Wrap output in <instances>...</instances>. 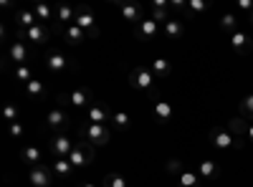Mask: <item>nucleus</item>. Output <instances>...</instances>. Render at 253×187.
I'll use <instances>...</instances> for the list:
<instances>
[{
	"label": "nucleus",
	"mask_w": 253,
	"mask_h": 187,
	"mask_svg": "<svg viewBox=\"0 0 253 187\" xmlns=\"http://www.w3.org/2000/svg\"><path fill=\"white\" fill-rule=\"evenodd\" d=\"M129 86L137 89V91L150 94V96H157V78L147 66H137V69L129 71Z\"/></svg>",
	"instance_id": "nucleus-1"
},
{
	"label": "nucleus",
	"mask_w": 253,
	"mask_h": 187,
	"mask_svg": "<svg viewBox=\"0 0 253 187\" xmlns=\"http://www.w3.org/2000/svg\"><path fill=\"white\" fill-rule=\"evenodd\" d=\"M81 137L84 142H89L91 147H107V144L112 142V129L107 127V124H81Z\"/></svg>",
	"instance_id": "nucleus-2"
},
{
	"label": "nucleus",
	"mask_w": 253,
	"mask_h": 187,
	"mask_svg": "<svg viewBox=\"0 0 253 187\" xmlns=\"http://www.w3.org/2000/svg\"><path fill=\"white\" fill-rule=\"evenodd\" d=\"M208 137H210V144L218 147V150H243L246 147V144L238 142L233 134H228L225 127H213V129L208 132Z\"/></svg>",
	"instance_id": "nucleus-3"
},
{
	"label": "nucleus",
	"mask_w": 253,
	"mask_h": 187,
	"mask_svg": "<svg viewBox=\"0 0 253 187\" xmlns=\"http://www.w3.org/2000/svg\"><path fill=\"white\" fill-rule=\"evenodd\" d=\"M74 23H76L81 31H86L89 38H99V33H101V28H99V23H96L94 13H91L86 5H79V8H76V20H74Z\"/></svg>",
	"instance_id": "nucleus-4"
},
{
	"label": "nucleus",
	"mask_w": 253,
	"mask_h": 187,
	"mask_svg": "<svg viewBox=\"0 0 253 187\" xmlns=\"http://www.w3.org/2000/svg\"><path fill=\"white\" fill-rule=\"evenodd\" d=\"M15 36H18V40H31L36 46H46L51 40V28L43 26V23H36L28 31H15Z\"/></svg>",
	"instance_id": "nucleus-5"
},
{
	"label": "nucleus",
	"mask_w": 253,
	"mask_h": 187,
	"mask_svg": "<svg viewBox=\"0 0 253 187\" xmlns=\"http://www.w3.org/2000/svg\"><path fill=\"white\" fill-rule=\"evenodd\" d=\"M69 162L74 164V167H89V164L94 162V147L89 142H76L71 154H69Z\"/></svg>",
	"instance_id": "nucleus-6"
},
{
	"label": "nucleus",
	"mask_w": 253,
	"mask_h": 187,
	"mask_svg": "<svg viewBox=\"0 0 253 187\" xmlns=\"http://www.w3.org/2000/svg\"><path fill=\"white\" fill-rule=\"evenodd\" d=\"M48 150H51V154L56 159H69V154L74 150V142L61 132V134H53V139L48 142Z\"/></svg>",
	"instance_id": "nucleus-7"
},
{
	"label": "nucleus",
	"mask_w": 253,
	"mask_h": 187,
	"mask_svg": "<svg viewBox=\"0 0 253 187\" xmlns=\"http://www.w3.org/2000/svg\"><path fill=\"white\" fill-rule=\"evenodd\" d=\"M53 177H56L53 170L43 167V164H36V167H31V172H28V180H31L33 187H51Z\"/></svg>",
	"instance_id": "nucleus-8"
},
{
	"label": "nucleus",
	"mask_w": 253,
	"mask_h": 187,
	"mask_svg": "<svg viewBox=\"0 0 253 187\" xmlns=\"http://www.w3.org/2000/svg\"><path fill=\"white\" fill-rule=\"evenodd\" d=\"M223 127H225L228 134H233L238 142H243V144L248 142V119H243V116H233V119H228Z\"/></svg>",
	"instance_id": "nucleus-9"
},
{
	"label": "nucleus",
	"mask_w": 253,
	"mask_h": 187,
	"mask_svg": "<svg viewBox=\"0 0 253 187\" xmlns=\"http://www.w3.org/2000/svg\"><path fill=\"white\" fill-rule=\"evenodd\" d=\"M69 124H71V116L63 112V109H51V112L46 114V127L53 129V132H58V134L66 129Z\"/></svg>",
	"instance_id": "nucleus-10"
},
{
	"label": "nucleus",
	"mask_w": 253,
	"mask_h": 187,
	"mask_svg": "<svg viewBox=\"0 0 253 187\" xmlns=\"http://www.w3.org/2000/svg\"><path fill=\"white\" fill-rule=\"evenodd\" d=\"M157 33H160V26H157V20H152V18H144L142 23L134 28L137 40H155Z\"/></svg>",
	"instance_id": "nucleus-11"
},
{
	"label": "nucleus",
	"mask_w": 253,
	"mask_h": 187,
	"mask_svg": "<svg viewBox=\"0 0 253 187\" xmlns=\"http://www.w3.org/2000/svg\"><path fill=\"white\" fill-rule=\"evenodd\" d=\"M8 56H10V61H15V66H28L31 48L23 43V40H15V43L8 48Z\"/></svg>",
	"instance_id": "nucleus-12"
},
{
	"label": "nucleus",
	"mask_w": 253,
	"mask_h": 187,
	"mask_svg": "<svg viewBox=\"0 0 253 187\" xmlns=\"http://www.w3.org/2000/svg\"><path fill=\"white\" fill-rule=\"evenodd\" d=\"M86 121H91V124H107V121H112V112L104 107V104L94 101L91 107L86 109Z\"/></svg>",
	"instance_id": "nucleus-13"
},
{
	"label": "nucleus",
	"mask_w": 253,
	"mask_h": 187,
	"mask_svg": "<svg viewBox=\"0 0 253 187\" xmlns=\"http://www.w3.org/2000/svg\"><path fill=\"white\" fill-rule=\"evenodd\" d=\"M69 104H71L74 109H89L91 104H94V96H91L89 89H74L69 94Z\"/></svg>",
	"instance_id": "nucleus-14"
},
{
	"label": "nucleus",
	"mask_w": 253,
	"mask_h": 187,
	"mask_svg": "<svg viewBox=\"0 0 253 187\" xmlns=\"http://www.w3.org/2000/svg\"><path fill=\"white\" fill-rule=\"evenodd\" d=\"M119 10H122V18L126 20V23H142L144 20V13H142V5L137 3H119Z\"/></svg>",
	"instance_id": "nucleus-15"
},
{
	"label": "nucleus",
	"mask_w": 253,
	"mask_h": 187,
	"mask_svg": "<svg viewBox=\"0 0 253 187\" xmlns=\"http://www.w3.org/2000/svg\"><path fill=\"white\" fill-rule=\"evenodd\" d=\"M56 10V26H74V20H76V8H71V5H66V3H61V5H56L53 8Z\"/></svg>",
	"instance_id": "nucleus-16"
},
{
	"label": "nucleus",
	"mask_w": 253,
	"mask_h": 187,
	"mask_svg": "<svg viewBox=\"0 0 253 187\" xmlns=\"http://www.w3.org/2000/svg\"><path fill=\"white\" fill-rule=\"evenodd\" d=\"M46 69H48L51 74H63V71L71 69V61L63 56V53H51V56L46 58Z\"/></svg>",
	"instance_id": "nucleus-17"
},
{
	"label": "nucleus",
	"mask_w": 253,
	"mask_h": 187,
	"mask_svg": "<svg viewBox=\"0 0 253 187\" xmlns=\"http://www.w3.org/2000/svg\"><path fill=\"white\" fill-rule=\"evenodd\" d=\"M13 20H15V31H28V28H33V26L38 23L36 15H33V10H26V8L15 10Z\"/></svg>",
	"instance_id": "nucleus-18"
},
{
	"label": "nucleus",
	"mask_w": 253,
	"mask_h": 187,
	"mask_svg": "<svg viewBox=\"0 0 253 187\" xmlns=\"http://www.w3.org/2000/svg\"><path fill=\"white\" fill-rule=\"evenodd\" d=\"M63 40H66L69 46H81V43H86V40H89V36H86V31H81L74 23L69 28H63Z\"/></svg>",
	"instance_id": "nucleus-19"
},
{
	"label": "nucleus",
	"mask_w": 253,
	"mask_h": 187,
	"mask_svg": "<svg viewBox=\"0 0 253 187\" xmlns=\"http://www.w3.org/2000/svg\"><path fill=\"white\" fill-rule=\"evenodd\" d=\"M23 91H26V96H31V99H36V101H41V99H46V96H48L46 81H38V78L28 81V84L23 86Z\"/></svg>",
	"instance_id": "nucleus-20"
},
{
	"label": "nucleus",
	"mask_w": 253,
	"mask_h": 187,
	"mask_svg": "<svg viewBox=\"0 0 253 187\" xmlns=\"http://www.w3.org/2000/svg\"><path fill=\"white\" fill-rule=\"evenodd\" d=\"M152 114L160 124H167L172 116H175V109H172V104L170 101H155V107H152Z\"/></svg>",
	"instance_id": "nucleus-21"
},
{
	"label": "nucleus",
	"mask_w": 253,
	"mask_h": 187,
	"mask_svg": "<svg viewBox=\"0 0 253 187\" xmlns=\"http://www.w3.org/2000/svg\"><path fill=\"white\" fill-rule=\"evenodd\" d=\"M51 170H53V175L58 177V180H71L74 177V164L69 162V159H53V164H51Z\"/></svg>",
	"instance_id": "nucleus-22"
},
{
	"label": "nucleus",
	"mask_w": 253,
	"mask_h": 187,
	"mask_svg": "<svg viewBox=\"0 0 253 187\" xmlns=\"http://www.w3.org/2000/svg\"><path fill=\"white\" fill-rule=\"evenodd\" d=\"M230 46H233V51H238V53H246V51L253 46V40H251L248 33L236 31V33H230Z\"/></svg>",
	"instance_id": "nucleus-23"
},
{
	"label": "nucleus",
	"mask_w": 253,
	"mask_h": 187,
	"mask_svg": "<svg viewBox=\"0 0 253 187\" xmlns=\"http://www.w3.org/2000/svg\"><path fill=\"white\" fill-rule=\"evenodd\" d=\"M152 20H157V23L170 20V0H152Z\"/></svg>",
	"instance_id": "nucleus-24"
},
{
	"label": "nucleus",
	"mask_w": 253,
	"mask_h": 187,
	"mask_svg": "<svg viewBox=\"0 0 253 187\" xmlns=\"http://www.w3.org/2000/svg\"><path fill=\"white\" fill-rule=\"evenodd\" d=\"M33 15H36V20H38V23H43V26H48L51 20H56V10H53L48 3H36V8H33Z\"/></svg>",
	"instance_id": "nucleus-25"
},
{
	"label": "nucleus",
	"mask_w": 253,
	"mask_h": 187,
	"mask_svg": "<svg viewBox=\"0 0 253 187\" xmlns=\"http://www.w3.org/2000/svg\"><path fill=\"white\" fill-rule=\"evenodd\" d=\"M198 175H200L203 180H215V177L220 175V164L213 162V159H203V162L198 164Z\"/></svg>",
	"instance_id": "nucleus-26"
},
{
	"label": "nucleus",
	"mask_w": 253,
	"mask_h": 187,
	"mask_svg": "<svg viewBox=\"0 0 253 187\" xmlns=\"http://www.w3.org/2000/svg\"><path fill=\"white\" fill-rule=\"evenodd\" d=\"M150 71L155 74V78H167L172 74V66H170V61H167V58H155Z\"/></svg>",
	"instance_id": "nucleus-27"
},
{
	"label": "nucleus",
	"mask_w": 253,
	"mask_h": 187,
	"mask_svg": "<svg viewBox=\"0 0 253 187\" xmlns=\"http://www.w3.org/2000/svg\"><path fill=\"white\" fill-rule=\"evenodd\" d=\"M185 33V26H182V20L180 18H170V20H167V23H165V36L167 38H180Z\"/></svg>",
	"instance_id": "nucleus-28"
},
{
	"label": "nucleus",
	"mask_w": 253,
	"mask_h": 187,
	"mask_svg": "<svg viewBox=\"0 0 253 187\" xmlns=\"http://www.w3.org/2000/svg\"><path fill=\"white\" fill-rule=\"evenodd\" d=\"M177 185L180 187H200V175L193 170H182L177 175Z\"/></svg>",
	"instance_id": "nucleus-29"
},
{
	"label": "nucleus",
	"mask_w": 253,
	"mask_h": 187,
	"mask_svg": "<svg viewBox=\"0 0 253 187\" xmlns=\"http://www.w3.org/2000/svg\"><path fill=\"white\" fill-rule=\"evenodd\" d=\"M218 23H220L223 31L236 33V31H238V15H236V13H223V15L218 18Z\"/></svg>",
	"instance_id": "nucleus-30"
},
{
	"label": "nucleus",
	"mask_w": 253,
	"mask_h": 187,
	"mask_svg": "<svg viewBox=\"0 0 253 187\" xmlns=\"http://www.w3.org/2000/svg\"><path fill=\"white\" fill-rule=\"evenodd\" d=\"M101 187H129V182H126L122 175H117V172H107L101 177Z\"/></svg>",
	"instance_id": "nucleus-31"
},
{
	"label": "nucleus",
	"mask_w": 253,
	"mask_h": 187,
	"mask_svg": "<svg viewBox=\"0 0 253 187\" xmlns=\"http://www.w3.org/2000/svg\"><path fill=\"white\" fill-rule=\"evenodd\" d=\"M20 157H23L26 164H31V167H36V164L41 162V150L33 147V144H28V147H23V152H20Z\"/></svg>",
	"instance_id": "nucleus-32"
},
{
	"label": "nucleus",
	"mask_w": 253,
	"mask_h": 187,
	"mask_svg": "<svg viewBox=\"0 0 253 187\" xmlns=\"http://www.w3.org/2000/svg\"><path fill=\"white\" fill-rule=\"evenodd\" d=\"M112 127H117V129H129V127H132V116L126 114V112H114V114H112Z\"/></svg>",
	"instance_id": "nucleus-33"
},
{
	"label": "nucleus",
	"mask_w": 253,
	"mask_h": 187,
	"mask_svg": "<svg viewBox=\"0 0 253 187\" xmlns=\"http://www.w3.org/2000/svg\"><path fill=\"white\" fill-rule=\"evenodd\" d=\"M13 78L15 81H20V84H28V81H33L36 76H33V69L31 66H15V71H13Z\"/></svg>",
	"instance_id": "nucleus-34"
},
{
	"label": "nucleus",
	"mask_w": 253,
	"mask_h": 187,
	"mask_svg": "<svg viewBox=\"0 0 253 187\" xmlns=\"http://www.w3.org/2000/svg\"><path fill=\"white\" fill-rule=\"evenodd\" d=\"M241 114H243V119L253 121V94H248V96L241 101Z\"/></svg>",
	"instance_id": "nucleus-35"
},
{
	"label": "nucleus",
	"mask_w": 253,
	"mask_h": 187,
	"mask_svg": "<svg viewBox=\"0 0 253 187\" xmlns=\"http://www.w3.org/2000/svg\"><path fill=\"white\" fill-rule=\"evenodd\" d=\"M18 116H20V109L15 107V104H5L3 107V119L8 124H13V121H18Z\"/></svg>",
	"instance_id": "nucleus-36"
},
{
	"label": "nucleus",
	"mask_w": 253,
	"mask_h": 187,
	"mask_svg": "<svg viewBox=\"0 0 253 187\" xmlns=\"http://www.w3.org/2000/svg\"><path fill=\"white\" fill-rule=\"evenodd\" d=\"M8 134H10L15 142H20V139L26 137V127H23L20 121H13V124H8Z\"/></svg>",
	"instance_id": "nucleus-37"
},
{
	"label": "nucleus",
	"mask_w": 253,
	"mask_h": 187,
	"mask_svg": "<svg viewBox=\"0 0 253 187\" xmlns=\"http://www.w3.org/2000/svg\"><path fill=\"white\" fill-rule=\"evenodd\" d=\"M208 3L205 0H187V13H205Z\"/></svg>",
	"instance_id": "nucleus-38"
},
{
	"label": "nucleus",
	"mask_w": 253,
	"mask_h": 187,
	"mask_svg": "<svg viewBox=\"0 0 253 187\" xmlns=\"http://www.w3.org/2000/svg\"><path fill=\"white\" fill-rule=\"evenodd\" d=\"M165 170L170 172V175H175V177H177L185 167H182V162H180V159H167V162H165Z\"/></svg>",
	"instance_id": "nucleus-39"
},
{
	"label": "nucleus",
	"mask_w": 253,
	"mask_h": 187,
	"mask_svg": "<svg viewBox=\"0 0 253 187\" xmlns=\"http://www.w3.org/2000/svg\"><path fill=\"white\" fill-rule=\"evenodd\" d=\"M170 10L185 13V10H187V0H170Z\"/></svg>",
	"instance_id": "nucleus-40"
},
{
	"label": "nucleus",
	"mask_w": 253,
	"mask_h": 187,
	"mask_svg": "<svg viewBox=\"0 0 253 187\" xmlns=\"http://www.w3.org/2000/svg\"><path fill=\"white\" fill-rule=\"evenodd\" d=\"M238 8L246 10V13H251L253 10V3H251V0H238Z\"/></svg>",
	"instance_id": "nucleus-41"
},
{
	"label": "nucleus",
	"mask_w": 253,
	"mask_h": 187,
	"mask_svg": "<svg viewBox=\"0 0 253 187\" xmlns=\"http://www.w3.org/2000/svg\"><path fill=\"white\" fill-rule=\"evenodd\" d=\"M248 142H253V121H248Z\"/></svg>",
	"instance_id": "nucleus-42"
},
{
	"label": "nucleus",
	"mask_w": 253,
	"mask_h": 187,
	"mask_svg": "<svg viewBox=\"0 0 253 187\" xmlns=\"http://www.w3.org/2000/svg\"><path fill=\"white\" fill-rule=\"evenodd\" d=\"M248 23H251V26H253V10H251V13H248Z\"/></svg>",
	"instance_id": "nucleus-43"
},
{
	"label": "nucleus",
	"mask_w": 253,
	"mask_h": 187,
	"mask_svg": "<svg viewBox=\"0 0 253 187\" xmlns=\"http://www.w3.org/2000/svg\"><path fill=\"white\" fill-rule=\"evenodd\" d=\"M81 187H99V185H94V182H86V185H81Z\"/></svg>",
	"instance_id": "nucleus-44"
},
{
	"label": "nucleus",
	"mask_w": 253,
	"mask_h": 187,
	"mask_svg": "<svg viewBox=\"0 0 253 187\" xmlns=\"http://www.w3.org/2000/svg\"><path fill=\"white\" fill-rule=\"evenodd\" d=\"M129 187H134V185H129Z\"/></svg>",
	"instance_id": "nucleus-45"
}]
</instances>
